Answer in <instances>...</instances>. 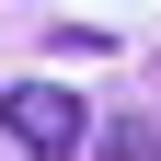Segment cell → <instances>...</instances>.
Segmentation results:
<instances>
[{
	"mask_svg": "<svg viewBox=\"0 0 161 161\" xmlns=\"http://www.w3.org/2000/svg\"><path fill=\"white\" fill-rule=\"evenodd\" d=\"M0 138L35 150V161H80V150H92L80 92H58V80H12V92H0Z\"/></svg>",
	"mask_w": 161,
	"mask_h": 161,
	"instance_id": "6da1fadb",
	"label": "cell"
},
{
	"mask_svg": "<svg viewBox=\"0 0 161 161\" xmlns=\"http://www.w3.org/2000/svg\"><path fill=\"white\" fill-rule=\"evenodd\" d=\"M104 161H161V138L150 127H104Z\"/></svg>",
	"mask_w": 161,
	"mask_h": 161,
	"instance_id": "7a4b0ae2",
	"label": "cell"
}]
</instances>
